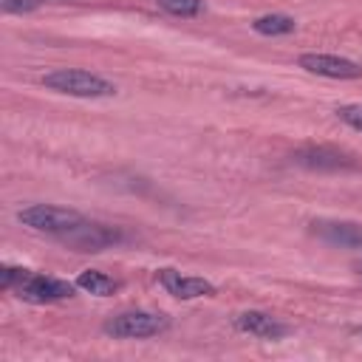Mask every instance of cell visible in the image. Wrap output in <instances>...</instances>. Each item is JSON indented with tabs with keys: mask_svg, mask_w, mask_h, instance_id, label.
Wrapping results in <instances>:
<instances>
[{
	"mask_svg": "<svg viewBox=\"0 0 362 362\" xmlns=\"http://www.w3.org/2000/svg\"><path fill=\"white\" fill-rule=\"evenodd\" d=\"M156 6L173 17H198L206 8L204 0H156Z\"/></svg>",
	"mask_w": 362,
	"mask_h": 362,
	"instance_id": "obj_13",
	"label": "cell"
},
{
	"mask_svg": "<svg viewBox=\"0 0 362 362\" xmlns=\"http://www.w3.org/2000/svg\"><path fill=\"white\" fill-rule=\"evenodd\" d=\"M158 283L175 300H198V297H212L215 294V286L206 277L181 274L178 269H161L158 272Z\"/></svg>",
	"mask_w": 362,
	"mask_h": 362,
	"instance_id": "obj_7",
	"label": "cell"
},
{
	"mask_svg": "<svg viewBox=\"0 0 362 362\" xmlns=\"http://www.w3.org/2000/svg\"><path fill=\"white\" fill-rule=\"evenodd\" d=\"M40 82L54 93H65L76 99H107L116 93V85L110 79L93 71H82V68H54L42 74Z\"/></svg>",
	"mask_w": 362,
	"mask_h": 362,
	"instance_id": "obj_1",
	"label": "cell"
},
{
	"mask_svg": "<svg viewBox=\"0 0 362 362\" xmlns=\"http://www.w3.org/2000/svg\"><path fill=\"white\" fill-rule=\"evenodd\" d=\"M167 328H170V317L156 311H122L102 325V331L113 339H147L164 334Z\"/></svg>",
	"mask_w": 362,
	"mask_h": 362,
	"instance_id": "obj_3",
	"label": "cell"
},
{
	"mask_svg": "<svg viewBox=\"0 0 362 362\" xmlns=\"http://www.w3.org/2000/svg\"><path fill=\"white\" fill-rule=\"evenodd\" d=\"M42 0H0V8L6 14H28V11H37Z\"/></svg>",
	"mask_w": 362,
	"mask_h": 362,
	"instance_id": "obj_16",
	"label": "cell"
},
{
	"mask_svg": "<svg viewBox=\"0 0 362 362\" xmlns=\"http://www.w3.org/2000/svg\"><path fill=\"white\" fill-rule=\"evenodd\" d=\"M127 235L119 229V226H105V223H90V221H82L76 229L65 232L59 240L74 246L76 252H102V249H110L116 243H122Z\"/></svg>",
	"mask_w": 362,
	"mask_h": 362,
	"instance_id": "obj_5",
	"label": "cell"
},
{
	"mask_svg": "<svg viewBox=\"0 0 362 362\" xmlns=\"http://www.w3.org/2000/svg\"><path fill=\"white\" fill-rule=\"evenodd\" d=\"M300 68L325 79H359L362 76V65L348 59V57H337V54H303Z\"/></svg>",
	"mask_w": 362,
	"mask_h": 362,
	"instance_id": "obj_6",
	"label": "cell"
},
{
	"mask_svg": "<svg viewBox=\"0 0 362 362\" xmlns=\"http://www.w3.org/2000/svg\"><path fill=\"white\" fill-rule=\"evenodd\" d=\"M17 221L34 232H45V235H54V238H62L65 232L76 229L85 218L76 212V209H68V206H51V204H31V206H23L17 212Z\"/></svg>",
	"mask_w": 362,
	"mask_h": 362,
	"instance_id": "obj_2",
	"label": "cell"
},
{
	"mask_svg": "<svg viewBox=\"0 0 362 362\" xmlns=\"http://www.w3.org/2000/svg\"><path fill=\"white\" fill-rule=\"evenodd\" d=\"M294 164L300 167H308V170H351L354 161L334 150V147H325V144H308V147H300L294 150Z\"/></svg>",
	"mask_w": 362,
	"mask_h": 362,
	"instance_id": "obj_9",
	"label": "cell"
},
{
	"mask_svg": "<svg viewBox=\"0 0 362 362\" xmlns=\"http://www.w3.org/2000/svg\"><path fill=\"white\" fill-rule=\"evenodd\" d=\"M232 322L240 334H249V337H257V339H280V337L288 334V325L280 322L277 317L266 314V311H240Z\"/></svg>",
	"mask_w": 362,
	"mask_h": 362,
	"instance_id": "obj_10",
	"label": "cell"
},
{
	"mask_svg": "<svg viewBox=\"0 0 362 362\" xmlns=\"http://www.w3.org/2000/svg\"><path fill=\"white\" fill-rule=\"evenodd\" d=\"M252 28L263 37H283V34H291L297 28V23L288 14H263L252 23Z\"/></svg>",
	"mask_w": 362,
	"mask_h": 362,
	"instance_id": "obj_12",
	"label": "cell"
},
{
	"mask_svg": "<svg viewBox=\"0 0 362 362\" xmlns=\"http://www.w3.org/2000/svg\"><path fill=\"white\" fill-rule=\"evenodd\" d=\"M311 232L331 243V246H342V249H362V223H354V221H314L311 223Z\"/></svg>",
	"mask_w": 362,
	"mask_h": 362,
	"instance_id": "obj_8",
	"label": "cell"
},
{
	"mask_svg": "<svg viewBox=\"0 0 362 362\" xmlns=\"http://www.w3.org/2000/svg\"><path fill=\"white\" fill-rule=\"evenodd\" d=\"M337 119L345 122L348 127L359 130L362 133V102H354V105H339L337 107Z\"/></svg>",
	"mask_w": 362,
	"mask_h": 362,
	"instance_id": "obj_14",
	"label": "cell"
},
{
	"mask_svg": "<svg viewBox=\"0 0 362 362\" xmlns=\"http://www.w3.org/2000/svg\"><path fill=\"white\" fill-rule=\"evenodd\" d=\"M25 274H28V269H23V266H3L0 269V286L14 291L25 280Z\"/></svg>",
	"mask_w": 362,
	"mask_h": 362,
	"instance_id": "obj_15",
	"label": "cell"
},
{
	"mask_svg": "<svg viewBox=\"0 0 362 362\" xmlns=\"http://www.w3.org/2000/svg\"><path fill=\"white\" fill-rule=\"evenodd\" d=\"M359 272H362V266H359Z\"/></svg>",
	"mask_w": 362,
	"mask_h": 362,
	"instance_id": "obj_17",
	"label": "cell"
},
{
	"mask_svg": "<svg viewBox=\"0 0 362 362\" xmlns=\"http://www.w3.org/2000/svg\"><path fill=\"white\" fill-rule=\"evenodd\" d=\"M14 291H17V297L25 300V303L45 305V303H59V300L74 297L76 283H68V280H59V277H51V274H40V272H31V269H28L25 280H23Z\"/></svg>",
	"mask_w": 362,
	"mask_h": 362,
	"instance_id": "obj_4",
	"label": "cell"
},
{
	"mask_svg": "<svg viewBox=\"0 0 362 362\" xmlns=\"http://www.w3.org/2000/svg\"><path fill=\"white\" fill-rule=\"evenodd\" d=\"M74 283H76V288H82L88 294H96V297H110L119 288V280H113L110 274L96 272V269H85Z\"/></svg>",
	"mask_w": 362,
	"mask_h": 362,
	"instance_id": "obj_11",
	"label": "cell"
}]
</instances>
